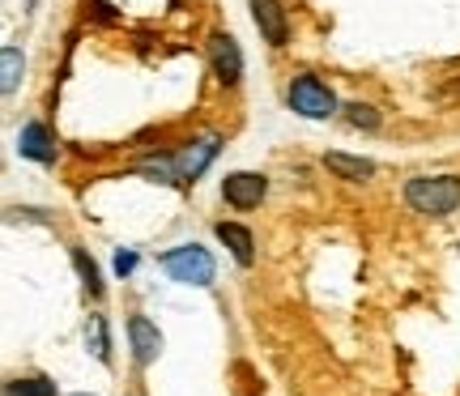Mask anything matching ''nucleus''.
Here are the masks:
<instances>
[{"label":"nucleus","mask_w":460,"mask_h":396,"mask_svg":"<svg viewBox=\"0 0 460 396\" xmlns=\"http://www.w3.org/2000/svg\"><path fill=\"white\" fill-rule=\"evenodd\" d=\"M17 154L31 158V163H39V166L56 163V136L48 132L43 119H26V124H22V132H17Z\"/></svg>","instance_id":"9"},{"label":"nucleus","mask_w":460,"mask_h":396,"mask_svg":"<svg viewBox=\"0 0 460 396\" xmlns=\"http://www.w3.org/2000/svg\"><path fill=\"white\" fill-rule=\"evenodd\" d=\"M158 264H163V273L171 281H180V286H197V290L214 286V277H217V260L209 256V248H200V243H183V248L163 251Z\"/></svg>","instance_id":"3"},{"label":"nucleus","mask_w":460,"mask_h":396,"mask_svg":"<svg viewBox=\"0 0 460 396\" xmlns=\"http://www.w3.org/2000/svg\"><path fill=\"white\" fill-rule=\"evenodd\" d=\"M269 197V175L261 171H230L226 180H222V200H226L230 209H261V200Z\"/></svg>","instance_id":"4"},{"label":"nucleus","mask_w":460,"mask_h":396,"mask_svg":"<svg viewBox=\"0 0 460 396\" xmlns=\"http://www.w3.org/2000/svg\"><path fill=\"white\" fill-rule=\"evenodd\" d=\"M286 107L303 119H332L341 111L337 94L329 90V82H320L315 73H295L286 85Z\"/></svg>","instance_id":"2"},{"label":"nucleus","mask_w":460,"mask_h":396,"mask_svg":"<svg viewBox=\"0 0 460 396\" xmlns=\"http://www.w3.org/2000/svg\"><path fill=\"white\" fill-rule=\"evenodd\" d=\"M128 349H132V363L137 366L158 363V354H163V332H158V324H154L149 315H141V312L128 315Z\"/></svg>","instance_id":"6"},{"label":"nucleus","mask_w":460,"mask_h":396,"mask_svg":"<svg viewBox=\"0 0 460 396\" xmlns=\"http://www.w3.org/2000/svg\"><path fill=\"white\" fill-rule=\"evenodd\" d=\"M22 65H26L22 51H17L13 43H4V48H0V90H4V94H13L17 90V82H22Z\"/></svg>","instance_id":"14"},{"label":"nucleus","mask_w":460,"mask_h":396,"mask_svg":"<svg viewBox=\"0 0 460 396\" xmlns=\"http://www.w3.org/2000/svg\"><path fill=\"white\" fill-rule=\"evenodd\" d=\"M205 51H209V68H214V77L226 85V90H234V85L243 82V51H239V43H234L226 31L209 34Z\"/></svg>","instance_id":"5"},{"label":"nucleus","mask_w":460,"mask_h":396,"mask_svg":"<svg viewBox=\"0 0 460 396\" xmlns=\"http://www.w3.org/2000/svg\"><path fill=\"white\" fill-rule=\"evenodd\" d=\"M137 264H141V256H137V251H115V277H132V273H137Z\"/></svg>","instance_id":"17"},{"label":"nucleus","mask_w":460,"mask_h":396,"mask_svg":"<svg viewBox=\"0 0 460 396\" xmlns=\"http://www.w3.org/2000/svg\"><path fill=\"white\" fill-rule=\"evenodd\" d=\"M85 346L94 349V358L102 366H111V337H107V315H90L85 324Z\"/></svg>","instance_id":"12"},{"label":"nucleus","mask_w":460,"mask_h":396,"mask_svg":"<svg viewBox=\"0 0 460 396\" xmlns=\"http://www.w3.org/2000/svg\"><path fill=\"white\" fill-rule=\"evenodd\" d=\"M252 22L269 48H286L290 43V17L281 0H252Z\"/></svg>","instance_id":"7"},{"label":"nucleus","mask_w":460,"mask_h":396,"mask_svg":"<svg viewBox=\"0 0 460 396\" xmlns=\"http://www.w3.org/2000/svg\"><path fill=\"white\" fill-rule=\"evenodd\" d=\"M341 111H345V124H349V128H362V132H376L379 119H384L371 102H345Z\"/></svg>","instance_id":"15"},{"label":"nucleus","mask_w":460,"mask_h":396,"mask_svg":"<svg viewBox=\"0 0 460 396\" xmlns=\"http://www.w3.org/2000/svg\"><path fill=\"white\" fill-rule=\"evenodd\" d=\"M405 205L422 217H447L460 209V175H413L405 183Z\"/></svg>","instance_id":"1"},{"label":"nucleus","mask_w":460,"mask_h":396,"mask_svg":"<svg viewBox=\"0 0 460 396\" xmlns=\"http://www.w3.org/2000/svg\"><path fill=\"white\" fill-rule=\"evenodd\" d=\"M214 234L222 239L230 248V256H234V264H243V268H252V260H256V239H252V231L247 226H239V222H217Z\"/></svg>","instance_id":"11"},{"label":"nucleus","mask_w":460,"mask_h":396,"mask_svg":"<svg viewBox=\"0 0 460 396\" xmlns=\"http://www.w3.org/2000/svg\"><path fill=\"white\" fill-rule=\"evenodd\" d=\"M73 396H94V392H73Z\"/></svg>","instance_id":"18"},{"label":"nucleus","mask_w":460,"mask_h":396,"mask_svg":"<svg viewBox=\"0 0 460 396\" xmlns=\"http://www.w3.org/2000/svg\"><path fill=\"white\" fill-rule=\"evenodd\" d=\"M222 141L217 136H200V141H188L183 149H175V166H180V183H197L209 166H214Z\"/></svg>","instance_id":"8"},{"label":"nucleus","mask_w":460,"mask_h":396,"mask_svg":"<svg viewBox=\"0 0 460 396\" xmlns=\"http://www.w3.org/2000/svg\"><path fill=\"white\" fill-rule=\"evenodd\" d=\"M324 171H329L332 180H345V183H367L376 175V163L371 158H354V154H324Z\"/></svg>","instance_id":"10"},{"label":"nucleus","mask_w":460,"mask_h":396,"mask_svg":"<svg viewBox=\"0 0 460 396\" xmlns=\"http://www.w3.org/2000/svg\"><path fill=\"white\" fill-rule=\"evenodd\" d=\"M73 264H77V277H82L85 295L102 298V273H99V264H94V256H90L85 248H73Z\"/></svg>","instance_id":"13"},{"label":"nucleus","mask_w":460,"mask_h":396,"mask_svg":"<svg viewBox=\"0 0 460 396\" xmlns=\"http://www.w3.org/2000/svg\"><path fill=\"white\" fill-rule=\"evenodd\" d=\"M9 396H60L56 392V383L48 380V375H26V380H9V388H4Z\"/></svg>","instance_id":"16"}]
</instances>
